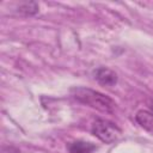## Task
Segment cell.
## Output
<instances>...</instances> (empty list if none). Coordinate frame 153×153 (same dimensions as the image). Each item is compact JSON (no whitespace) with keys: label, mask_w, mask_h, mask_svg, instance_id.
<instances>
[{"label":"cell","mask_w":153,"mask_h":153,"mask_svg":"<svg viewBox=\"0 0 153 153\" xmlns=\"http://www.w3.org/2000/svg\"><path fill=\"white\" fill-rule=\"evenodd\" d=\"M93 151H96V146L91 142L82 140L73 141L68 145L69 153H93Z\"/></svg>","instance_id":"cell-4"},{"label":"cell","mask_w":153,"mask_h":153,"mask_svg":"<svg viewBox=\"0 0 153 153\" xmlns=\"http://www.w3.org/2000/svg\"><path fill=\"white\" fill-rule=\"evenodd\" d=\"M38 10H39L38 5L36 2H33V1H30V2H23L22 5H19L17 12L19 14H23L25 17H29V16L36 14L38 12Z\"/></svg>","instance_id":"cell-6"},{"label":"cell","mask_w":153,"mask_h":153,"mask_svg":"<svg viewBox=\"0 0 153 153\" xmlns=\"http://www.w3.org/2000/svg\"><path fill=\"white\" fill-rule=\"evenodd\" d=\"M72 96L78 102L102 112H112L116 108V103L110 97L88 87H74L72 88Z\"/></svg>","instance_id":"cell-1"},{"label":"cell","mask_w":153,"mask_h":153,"mask_svg":"<svg viewBox=\"0 0 153 153\" xmlns=\"http://www.w3.org/2000/svg\"><path fill=\"white\" fill-rule=\"evenodd\" d=\"M151 109H152V114H153V102H152V104H151Z\"/></svg>","instance_id":"cell-7"},{"label":"cell","mask_w":153,"mask_h":153,"mask_svg":"<svg viewBox=\"0 0 153 153\" xmlns=\"http://www.w3.org/2000/svg\"><path fill=\"white\" fill-rule=\"evenodd\" d=\"M136 122L146 130L152 131L153 130V114L147 110H139L135 115Z\"/></svg>","instance_id":"cell-5"},{"label":"cell","mask_w":153,"mask_h":153,"mask_svg":"<svg viewBox=\"0 0 153 153\" xmlns=\"http://www.w3.org/2000/svg\"><path fill=\"white\" fill-rule=\"evenodd\" d=\"M94 79L103 86H114L117 82V74L108 67H98L94 71Z\"/></svg>","instance_id":"cell-3"},{"label":"cell","mask_w":153,"mask_h":153,"mask_svg":"<svg viewBox=\"0 0 153 153\" xmlns=\"http://www.w3.org/2000/svg\"><path fill=\"white\" fill-rule=\"evenodd\" d=\"M92 134L104 143H112L122 136V130L114 122L104 118H98L92 123Z\"/></svg>","instance_id":"cell-2"}]
</instances>
